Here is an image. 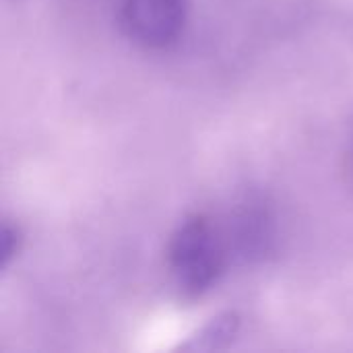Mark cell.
<instances>
[{"instance_id":"obj_3","label":"cell","mask_w":353,"mask_h":353,"mask_svg":"<svg viewBox=\"0 0 353 353\" xmlns=\"http://www.w3.org/2000/svg\"><path fill=\"white\" fill-rule=\"evenodd\" d=\"M240 331V319L236 314H223L213 319L201 333H199V343L196 347H207L215 350L219 345H228Z\"/></svg>"},{"instance_id":"obj_1","label":"cell","mask_w":353,"mask_h":353,"mask_svg":"<svg viewBox=\"0 0 353 353\" xmlns=\"http://www.w3.org/2000/svg\"><path fill=\"white\" fill-rule=\"evenodd\" d=\"M168 256L172 277L186 298L209 294L223 271L221 238L205 215H190L176 228Z\"/></svg>"},{"instance_id":"obj_2","label":"cell","mask_w":353,"mask_h":353,"mask_svg":"<svg viewBox=\"0 0 353 353\" xmlns=\"http://www.w3.org/2000/svg\"><path fill=\"white\" fill-rule=\"evenodd\" d=\"M188 23V0H122L118 27L126 39L143 48L174 43Z\"/></svg>"},{"instance_id":"obj_4","label":"cell","mask_w":353,"mask_h":353,"mask_svg":"<svg viewBox=\"0 0 353 353\" xmlns=\"http://www.w3.org/2000/svg\"><path fill=\"white\" fill-rule=\"evenodd\" d=\"M23 232L19 225L10 221H2L0 225V269H6L21 252Z\"/></svg>"}]
</instances>
